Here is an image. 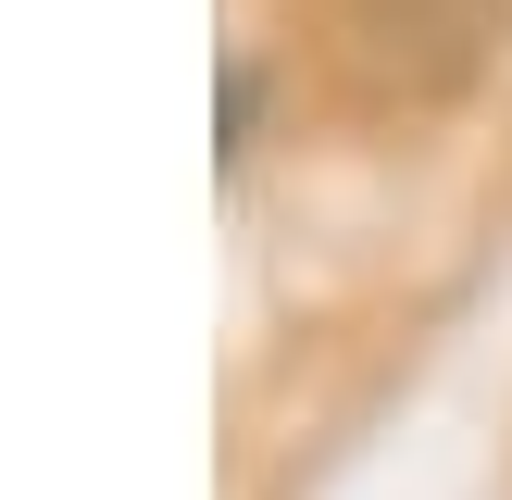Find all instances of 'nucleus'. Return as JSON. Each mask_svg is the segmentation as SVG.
Returning a JSON list of instances; mask_svg holds the SVG:
<instances>
[{"mask_svg":"<svg viewBox=\"0 0 512 500\" xmlns=\"http://www.w3.org/2000/svg\"><path fill=\"white\" fill-rule=\"evenodd\" d=\"M512 0H338V50L363 88L388 100H450L475 88V63L500 50Z\"/></svg>","mask_w":512,"mask_h":500,"instance_id":"1","label":"nucleus"},{"mask_svg":"<svg viewBox=\"0 0 512 500\" xmlns=\"http://www.w3.org/2000/svg\"><path fill=\"white\" fill-rule=\"evenodd\" d=\"M250 138H263V63H225V163H250Z\"/></svg>","mask_w":512,"mask_h":500,"instance_id":"2","label":"nucleus"}]
</instances>
